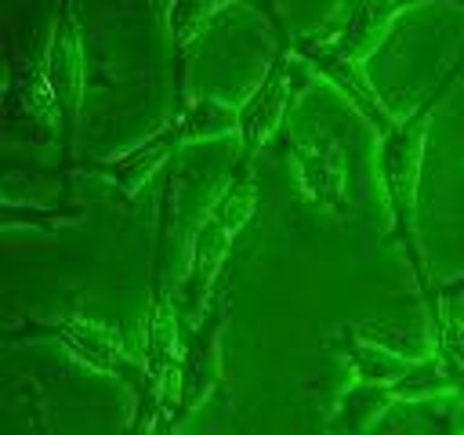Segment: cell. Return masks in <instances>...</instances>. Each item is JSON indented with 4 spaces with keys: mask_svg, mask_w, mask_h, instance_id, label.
<instances>
[{
    "mask_svg": "<svg viewBox=\"0 0 464 435\" xmlns=\"http://www.w3.org/2000/svg\"><path fill=\"white\" fill-rule=\"evenodd\" d=\"M464 72V58L442 76V83L406 116V120H395L388 130H384V145H381V181H384V192H388V207H392V218H395V232H399V243L402 250L410 254V265L417 272V283H420V294L428 297L431 304V283H428V268H424V254L417 246V170H420V152H424V130H428V120L431 112L439 109V102L446 98V91L453 87V80ZM435 312V304H431Z\"/></svg>",
    "mask_w": 464,
    "mask_h": 435,
    "instance_id": "obj_1",
    "label": "cell"
},
{
    "mask_svg": "<svg viewBox=\"0 0 464 435\" xmlns=\"http://www.w3.org/2000/svg\"><path fill=\"white\" fill-rule=\"evenodd\" d=\"M265 14H268V22H272V29H276V54H272V65H268V72L261 76V83L254 87V94L243 102V109H239V141H243V152H239V163H236V170H246V163H250V156L257 152V145L276 130V123H279V116H283V109H286V98H290V54H294V36L286 33V25H283V14L276 11V4L272 0H265V7H261Z\"/></svg>",
    "mask_w": 464,
    "mask_h": 435,
    "instance_id": "obj_3",
    "label": "cell"
},
{
    "mask_svg": "<svg viewBox=\"0 0 464 435\" xmlns=\"http://www.w3.org/2000/svg\"><path fill=\"white\" fill-rule=\"evenodd\" d=\"M413 4H420V0H348L344 11H341V18H334V22H330L326 29H319L315 36H319L330 51H337V54H344V58H352V62H362V54L381 40L384 25H388L399 11L413 7Z\"/></svg>",
    "mask_w": 464,
    "mask_h": 435,
    "instance_id": "obj_4",
    "label": "cell"
},
{
    "mask_svg": "<svg viewBox=\"0 0 464 435\" xmlns=\"http://www.w3.org/2000/svg\"><path fill=\"white\" fill-rule=\"evenodd\" d=\"M228 4H250L254 11L265 7V0H170L167 22H170V40H174V47H178V51L188 47V44L199 36V29L210 22V14H218V11L228 7Z\"/></svg>",
    "mask_w": 464,
    "mask_h": 435,
    "instance_id": "obj_7",
    "label": "cell"
},
{
    "mask_svg": "<svg viewBox=\"0 0 464 435\" xmlns=\"http://www.w3.org/2000/svg\"><path fill=\"white\" fill-rule=\"evenodd\" d=\"M178 141H185V138H181L178 120H170V123H167L163 130H156L152 138H145L141 145H134V149L123 152V156H112V160L98 163L94 170L105 174L109 181H116V188H120L123 196H130V192L149 178V170H156V167L170 156V149H174Z\"/></svg>",
    "mask_w": 464,
    "mask_h": 435,
    "instance_id": "obj_6",
    "label": "cell"
},
{
    "mask_svg": "<svg viewBox=\"0 0 464 435\" xmlns=\"http://www.w3.org/2000/svg\"><path fill=\"white\" fill-rule=\"evenodd\" d=\"M83 65H87L83 25L76 14V0H58L54 22H51V40H47V58H44V83L62 116L65 160L72 156V130H76V116H80V98H83Z\"/></svg>",
    "mask_w": 464,
    "mask_h": 435,
    "instance_id": "obj_2",
    "label": "cell"
},
{
    "mask_svg": "<svg viewBox=\"0 0 464 435\" xmlns=\"http://www.w3.org/2000/svg\"><path fill=\"white\" fill-rule=\"evenodd\" d=\"M22 334H47L54 341H62L69 352H76L83 362L109 370V373H138V362L123 352V344L116 341L112 330L98 326V323H83V319H58V323H25Z\"/></svg>",
    "mask_w": 464,
    "mask_h": 435,
    "instance_id": "obj_5",
    "label": "cell"
}]
</instances>
